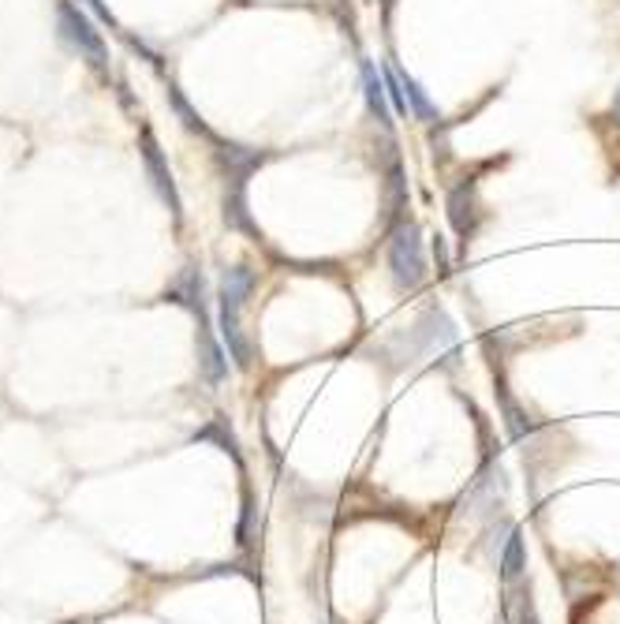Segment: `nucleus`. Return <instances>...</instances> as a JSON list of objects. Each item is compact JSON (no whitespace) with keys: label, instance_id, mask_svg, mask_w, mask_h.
<instances>
[{"label":"nucleus","instance_id":"nucleus-1","mask_svg":"<svg viewBox=\"0 0 620 624\" xmlns=\"http://www.w3.org/2000/svg\"><path fill=\"white\" fill-rule=\"evenodd\" d=\"M385 263H389V277L397 284V292H418L426 281V247H423V232L415 221L400 217L389 229L385 240Z\"/></svg>","mask_w":620,"mask_h":624},{"label":"nucleus","instance_id":"nucleus-2","mask_svg":"<svg viewBox=\"0 0 620 624\" xmlns=\"http://www.w3.org/2000/svg\"><path fill=\"white\" fill-rule=\"evenodd\" d=\"M250 292H255V273H250L247 266H229L221 273V284H217V303H221V336H224V344H229L232 359H236L240 367H247L250 362V344L240 329V310H243V303H247Z\"/></svg>","mask_w":620,"mask_h":624},{"label":"nucleus","instance_id":"nucleus-3","mask_svg":"<svg viewBox=\"0 0 620 624\" xmlns=\"http://www.w3.org/2000/svg\"><path fill=\"white\" fill-rule=\"evenodd\" d=\"M61 30H64V38L72 41L75 49H79L82 56H87L94 67H105V41H102V34H98L94 27H90V20L79 12V8H72V4H61Z\"/></svg>","mask_w":620,"mask_h":624},{"label":"nucleus","instance_id":"nucleus-4","mask_svg":"<svg viewBox=\"0 0 620 624\" xmlns=\"http://www.w3.org/2000/svg\"><path fill=\"white\" fill-rule=\"evenodd\" d=\"M142 157H146V168H150V176H154L157 195L169 202L172 217H176V221H180V195H176L172 173H169V165L162 162V150H157V142H154V135H150V131H142Z\"/></svg>","mask_w":620,"mask_h":624},{"label":"nucleus","instance_id":"nucleus-5","mask_svg":"<svg viewBox=\"0 0 620 624\" xmlns=\"http://www.w3.org/2000/svg\"><path fill=\"white\" fill-rule=\"evenodd\" d=\"M359 75H363V98H366V109L378 124L389 128L392 124V109H389V94H385V79H378V67L374 61H363L359 64Z\"/></svg>","mask_w":620,"mask_h":624},{"label":"nucleus","instance_id":"nucleus-6","mask_svg":"<svg viewBox=\"0 0 620 624\" xmlns=\"http://www.w3.org/2000/svg\"><path fill=\"white\" fill-rule=\"evenodd\" d=\"M479 214V202H475V188L472 183H460V188H452L449 195V221L452 229H456V235H472L475 232V221L472 217Z\"/></svg>","mask_w":620,"mask_h":624},{"label":"nucleus","instance_id":"nucleus-7","mask_svg":"<svg viewBox=\"0 0 620 624\" xmlns=\"http://www.w3.org/2000/svg\"><path fill=\"white\" fill-rule=\"evenodd\" d=\"M498 569H501V580H505V584H519V580H524V569H527V546H524V538H519V531H516V527L508 531L505 546H501V561H498Z\"/></svg>","mask_w":620,"mask_h":624},{"label":"nucleus","instance_id":"nucleus-8","mask_svg":"<svg viewBox=\"0 0 620 624\" xmlns=\"http://www.w3.org/2000/svg\"><path fill=\"white\" fill-rule=\"evenodd\" d=\"M505 624H539V613H534L524 580L505 584Z\"/></svg>","mask_w":620,"mask_h":624},{"label":"nucleus","instance_id":"nucleus-9","mask_svg":"<svg viewBox=\"0 0 620 624\" xmlns=\"http://www.w3.org/2000/svg\"><path fill=\"white\" fill-rule=\"evenodd\" d=\"M397 75H400V82H404V98H408V109H412L415 120H423V124L438 120V109H434V101L426 98V90L418 87V82L408 72H400V64H397Z\"/></svg>","mask_w":620,"mask_h":624},{"label":"nucleus","instance_id":"nucleus-10","mask_svg":"<svg viewBox=\"0 0 620 624\" xmlns=\"http://www.w3.org/2000/svg\"><path fill=\"white\" fill-rule=\"evenodd\" d=\"M385 199H389V214H400V209L408 206V183H404V173H400L397 162H392L389 180H385Z\"/></svg>","mask_w":620,"mask_h":624},{"label":"nucleus","instance_id":"nucleus-11","mask_svg":"<svg viewBox=\"0 0 620 624\" xmlns=\"http://www.w3.org/2000/svg\"><path fill=\"white\" fill-rule=\"evenodd\" d=\"M613 116H617V124H620V87H617V98H613Z\"/></svg>","mask_w":620,"mask_h":624},{"label":"nucleus","instance_id":"nucleus-12","mask_svg":"<svg viewBox=\"0 0 620 624\" xmlns=\"http://www.w3.org/2000/svg\"><path fill=\"white\" fill-rule=\"evenodd\" d=\"M385 4H392V0H385Z\"/></svg>","mask_w":620,"mask_h":624}]
</instances>
